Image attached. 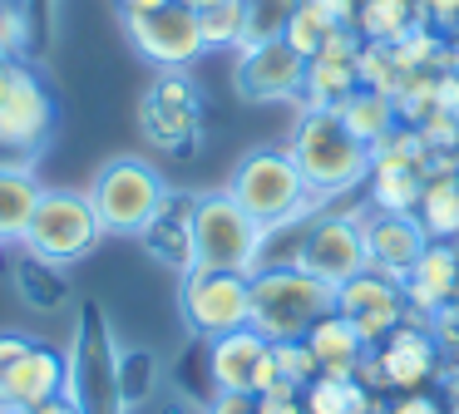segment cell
Returning a JSON list of instances; mask_svg holds the SVG:
<instances>
[{
    "mask_svg": "<svg viewBox=\"0 0 459 414\" xmlns=\"http://www.w3.org/2000/svg\"><path fill=\"white\" fill-rule=\"evenodd\" d=\"M287 153L297 158L301 177H307V187L321 203L370 183V148L341 124L336 108H301Z\"/></svg>",
    "mask_w": 459,
    "mask_h": 414,
    "instance_id": "1",
    "label": "cell"
},
{
    "mask_svg": "<svg viewBox=\"0 0 459 414\" xmlns=\"http://www.w3.org/2000/svg\"><path fill=\"white\" fill-rule=\"evenodd\" d=\"M228 193L238 197L242 212H247L252 222H262L267 232H281V227L301 222L311 207H326L307 187V177H301L297 158H291L287 148H252V153H242L238 168H232V177H228Z\"/></svg>",
    "mask_w": 459,
    "mask_h": 414,
    "instance_id": "2",
    "label": "cell"
},
{
    "mask_svg": "<svg viewBox=\"0 0 459 414\" xmlns=\"http://www.w3.org/2000/svg\"><path fill=\"white\" fill-rule=\"evenodd\" d=\"M336 311V291L301 272L297 262H272L252 272V331L277 341H307L321 315Z\"/></svg>",
    "mask_w": 459,
    "mask_h": 414,
    "instance_id": "3",
    "label": "cell"
},
{
    "mask_svg": "<svg viewBox=\"0 0 459 414\" xmlns=\"http://www.w3.org/2000/svg\"><path fill=\"white\" fill-rule=\"evenodd\" d=\"M65 394L80 404V414H124V390H119V345L109 335V315L100 301H80V325L74 345L65 355Z\"/></svg>",
    "mask_w": 459,
    "mask_h": 414,
    "instance_id": "4",
    "label": "cell"
},
{
    "mask_svg": "<svg viewBox=\"0 0 459 414\" xmlns=\"http://www.w3.org/2000/svg\"><path fill=\"white\" fill-rule=\"evenodd\" d=\"M267 237L272 232L242 212L228 187L193 197V256H198V266L252 276L267 262Z\"/></svg>",
    "mask_w": 459,
    "mask_h": 414,
    "instance_id": "5",
    "label": "cell"
},
{
    "mask_svg": "<svg viewBox=\"0 0 459 414\" xmlns=\"http://www.w3.org/2000/svg\"><path fill=\"white\" fill-rule=\"evenodd\" d=\"M90 203L100 212L104 232L139 237L153 222V212L169 203V183L143 158H109L90 183Z\"/></svg>",
    "mask_w": 459,
    "mask_h": 414,
    "instance_id": "6",
    "label": "cell"
},
{
    "mask_svg": "<svg viewBox=\"0 0 459 414\" xmlns=\"http://www.w3.org/2000/svg\"><path fill=\"white\" fill-rule=\"evenodd\" d=\"M100 237H104V222H100V212H94L90 193L55 187V193H40L21 246L35 256H50V262L70 266V262H80V256H90L94 246H100Z\"/></svg>",
    "mask_w": 459,
    "mask_h": 414,
    "instance_id": "7",
    "label": "cell"
},
{
    "mask_svg": "<svg viewBox=\"0 0 459 414\" xmlns=\"http://www.w3.org/2000/svg\"><path fill=\"white\" fill-rule=\"evenodd\" d=\"M178 306H183V321L203 341L242 331V325H252V276L193 266L188 276H178Z\"/></svg>",
    "mask_w": 459,
    "mask_h": 414,
    "instance_id": "8",
    "label": "cell"
},
{
    "mask_svg": "<svg viewBox=\"0 0 459 414\" xmlns=\"http://www.w3.org/2000/svg\"><path fill=\"white\" fill-rule=\"evenodd\" d=\"M139 128L159 153H188L203 134V94L183 69H163L139 99Z\"/></svg>",
    "mask_w": 459,
    "mask_h": 414,
    "instance_id": "9",
    "label": "cell"
},
{
    "mask_svg": "<svg viewBox=\"0 0 459 414\" xmlns=\"http://www.w3.org/2000/svg\"><path fill=\"white\" fill-rule=\"evenodd\" d=\"M55 128V99L50 89L35 79L30 65L15 59V74H11V89L0 99V163L11 168H30V158L45 148Z\"/></svg>",
    "mask_w": 459,
    "mask_h": 414,
    "instance_id": "10",
    "label": "cell"
},
{
    "mask_svg": "<svg viewBox=\"0 0 459 414\" xmlns=\"http://www.w3.org/2000/svg\"><path fill=\"white\" fill-rule=\"evenodd\" d=\"M360 212H366V207H356V212H326V217H316V222L301 232V242H297V266H301V272H311L316 281H326L331 291H336L341 281H351V276L370 272Z\"/></svg>",
    "mask_w": 459,
    "mask_h": 414,
    "instance_id": "11",
    "label": "cell"
},
{
    "mask_svg": "<svg viewBox=\"0 0 459 414\" xmlns=\"http://www.w3.org/2000/svg\"><path fill=\"white\" fill-rule=\"evenodd\" d=\"M124 30H129L134 49L159 69H188L193 59L208 49L203 25H198V10L183 5V0H169V5L149 10V15H129Z\"/></svg>",
    "mask_w": 459,
    "mask_h": 414,
    "instance_id": "12",
    "label": "cell"
},
{
    "mask_svg": "<svg viewBox=\"0 0 459 414\" xmlns=\"http://www.w3.org/2000/svg\"><path fill=\"white\" fill-rule=\"evenodd\" d=\"M301 79H307V59L287 45V35L247 45L238 55L232 84L247 104H281V99H301Z\"/></svg>",
    "mask_w": 459,
    "mask_h": 414,
    "instance_id": "13",
    "label": "cell"
},
{
    "mask_svg": "<svg viewBox=\"0 0 459 414\" xmlns=\"http://www.w3.org/2000/svg\"><path fill=\"white\" fill-rule=\"evenodd\" d=\"M208 375L212 390H242V394H262L267 384H277V355L272 341L257 335L252 325L208 341Z\"/></svg>",
    "mask_w": 459,
    "mask_h": 414,
    "instance_id": "14",
    "label": "cell"
},
{
    "mask_svg": "<svg viewBox=\"0 0 459 414\" xmlns=\"http://www.w3.org/2000/svg\"><path fill=\"white\" fill-rule=\"evenodd\" d=\"M336 311L356 325L366 350H376V345L405 321V291H400V281H390V276H380V272H360V276H351V281L336 286Z\"/></svg>",
    "mask_w": 459,
    "mask_h": 414,
    "instance_id": "15",
    "label": "cell"
},
{
    "mask_svg": "<svg viewBox=\"0 0 459 414\" xmlns=\"http://www.w3.org/2000/svg\"><path fill=\"white\" fill-rule=\"evenodd\" d=\"M360 232H366L370 272L390 276V281H405L429 246V232L420 227L415 212H370L366 207V212H360Z\"/></svg>",
    "mask_w": 459,
    "mask_h": 414,
    "instance_id": "16",
    "label": "cell"
},
{
    "mask_svg": "<svg viewBox=\"0 0 459 414\" xmlns=\"http://www.w3.org/2000/svg\"><path fill=\"white\" fill-rule=\"evenodd\" d=\"M376 355H380V370H385V384L400 390V394L425 390V384L439 375V360H445L439 345L429 341V331L420 321H400L395 331L376 345Z\"/></svg>",
    "mask_w": 459,
    "mask_h": 414,
    "instance_id": "17",
    "label": "cell"
},
{
    "mask_svg": "<svg viewBox=\"0 0 459 414\" xmlns=\"http://www.w3.org/2000/svg\"><path fill=\"white\" fill-rule=\"evenodd\" d=\"M455 286H459V242H429L425 256L415 262V272L400 281V291H405V321L425 325L455 296Z\"/></svg>",
    "mask_w": 459,
    "mask_h": 414,
    "instance_id": "18",
    "label": "cell"
},
{
    "mask_svg": "<svg viewBox=\"0 0 459 414\" xmlns=\"http://www.w3.org/2000/svg\"><path fill=\"white\" fill-rule=\"evenodd\" d=\"M139 242L149 246V256H159L169 272L188 276L198 266L193 256V193H169V203L153 212V222L139 232Z\"/></svg>",
    "mask_w": 459,
    "mask_h": 414,
    "instance_id": "19",
    "label": "cell"
},
{
    "mask_svg": "<svg viewBox=\"0 0 459 414\" xmlns=\"http://www.w3.org/2000/svg\"><path fill=\"white\" fill-rule=\"evenodd\" d=\"M65 375H70L65 355L40 345V341H30V350L21 355L11 384H5V410H35V404L65 394Z\"/></svg>",
    "mask_w": 459,
    "mask_h": 414,
    "instance_id": "20",
    "label": "cell"
},
{
    "mask_svg": "<svg viewBox=\"0 0 459 414\" xmlns=\"http://www.w3.org/2000/svg\"><path fill=\"white\" fill-rule=\"evenodd\" d=\"M307 345H311V355H316L321 375H331V380H356V365H360V355H366V341H360L356 325H351L341 311L321 315V321L307 331Z\"/></svg>",
    "mask_w": 459,
    "mask_h": 414,
    "instance_id": "21",
    "label": "cell"
},
{
    "mask_svg": "<svg viewBox=\"0 0 459 414\" xmlns=\"http://www.w3.org/2000/svg\"><path fill=\"white\" fill-rule=\"evenodd\" d=\"M11 276H15V291H21V301L30 306V311H60V306L74 301L70 276H65V266L50 262V256L21 252L11 266Z\"/></svg>",
    "mask_w": 459,
    "mask_h": 414,
    "instance_id": "22",
    "label": "cell"
},
{
    "mask_svg": "<svg viewBox=\"0 0 459 414\" xmlns=\"http://www.w3.org/2000/svg\"><path fill=\"white\" fill-rule=\"evenodd\" d=\"M360 89L356 79V59H307V79H301V108H341L351 94Z\"/></svg>",
    "mask_w": 459,
    "mask_h": 414,
    "instance_id": "23",
    "label": "cell"
},
{
    "mask_svg": "<svg viewBox=\"0 0 459 414\" xmlns=\"http://www.w3.org/2000/svg\"><path fill=\"white\" fill-rule=\"evenodd\" d=\"M45 187L35 183L30 168H11L0 163V242H21L25 227L35 217V203H40Z\"/></svg>",
    "mask_w": 459,
    "mask_h": 414,
    "instance_id": "24",
    "label": "cell"
},
{
    "mask_svg": "<svg viewBox=\"0 0 459 414\" xmlns=\"http://www.w3.org/2000/svg\"><path fill=\"white\" fill-rule=\"evenodd\" d=\"M336 114H341V124H346V128H351V134H356L366 148H376L380 138H385L390 128L400 124L395 99H390V94H380V89H356V94H351L346 104L336 108Z\"/></svg>",
    "mask_w": 459,
    "mask_h": 414,
    "instance_id": "25",
    "label": "cell"
},
{
    "mask_svg": "<svg viewBox=\"0 0 459 414\" xmlns=\"http://www.w3.org/2000/svg\"><path fill=\"white\" fill-rule=\"evenodd\" d=\"M415 217L429 242H459V177H425Z\"/></svg>",
    "mask_w": 459,
    "mask_h": 414,
    "instance_id": "26",
    "label": "cell"
},
{
    "mask_svg": "<svg viewBox=\"0 0 459 414\" xmlns=\"http://www.w3.org/2000/svg\"><path fill=\"white\" fill-rule=\"evenodd\" d=\"M410 25H415V0H356V20H351L366 45H395Z\"/></svg>",
    "mask_w": 459,
    "mask_h": 414,
    "instance_id": "27",
    "label": "cell"
},
{
    "mask_svg": "<svg viewBox=\"0 0 459 414\" xmlns=\"http://www.w3.org/2000/svg\"><path fill=\"white\" fill-rule=\"evenodd\" d=\"M301 404L307 414H376L380 400L356 380H331V375H316V380L301 390Z\"/></svg>",
    "mask_w": 459,
    "mask_h": 414,
    "instance_id": "28",
    "label": "cell"
},
{
    "mask_svg": "<svg viewBox=\"0 0 459 414\" xmlns=\"http://www.w3.org/2000/svg\"><path fill=\"white\" fill-rule=\"evenodd\" d=\"M420 193H425V173H410V168L370 173V212H415Z\"/></svg>",
    "mask_w": 459,
    "mask_h": 414,
    "instance_id": "29",
    "label": "cell"
},
{
    "mask_svg": "<svg viewBox=\"0 0 459 414\" xmlns=\"http://www.w3.org/2000/svg\"><path fill=\"white\" fill-rule=\"evenodd\" d=\"M385 49H390V59H395V69L405 79L410 74H429V69H445V35H435V30L420 25V20Z\"/></svg>",
    "mask_w": 459,
    "mask_h": 414,
    "instance_id": "30",
    "label": "cell"
},
{
    "mask_svg": "<svg viewBox=\"0 0 459 414\" xmlns=\"http://www.w3.org/2000/svg\"><path fill=\"white\" fill-rule=\"evenodd\" d=\"M425 163H429V148H425V138H420L415 124H395L376 148H370V173H376V168H410V173H425Z\"/></svg>",
    "mask_w": 459,
    "mask_h": 414,
    "instance_id": "31",
    "label": "cell"
},
{
    "mask_svg": "<svg viewBox=\"0 0 459 414\" xmlns=\"http://www.w3.org/2000/svg\"><path fill=\"white\" fill-rule=\"evenodd\" d=\"M198 25L208 49H247V0H218L198 10Z\"/></svg>",
    "mask_w": 459,
    "mask_h": 414,
    "instance_id": "32",
    "label": "cell"
},
{
    "mask_svg": "<svg viewBox=\"0 0 459 414\" xmlns=\"http://www.w3.org/2000/svg\"><path fill=\"white\" fill-rule=\"evenodd\" d=\"M356 79H360V89H380V94H390V99L405 89V74L395 69L390 49L385 45H366V39H360V49H356Z\"/></svg>",
    "mask_w": 459,
    "mask_h": 414,
    "instance_id": "33",
    "label": "cell"
},
{
    "mask_svg": "<svg viewBox=\"0 0 459 414\" xmlns=\"http://www.w3.org/2000/svg\"><path fill=\"white\" fill-rule=\"evenodd\" d=\"M331 30H336V25H331L326 15H316L311 5H301V0H297V5H291V20H287V30H281V35H287V45L297 49L301 59H311L321 45H326Z\"/></svg>",
    "mask_w": 459,
    "mask_h": 414,
    "instance_id": "34",
    "label": "cell"
},
{
    "mask_svg": "<svg viewBox=\"0 0 459 414\" xmlns=\"http://www.w3.org/2000/svg\"><path fill=\"white\" fill-rule=\"evenodd\" d=\"M159 384V360L149 350H129L119 355V390H124V404H143Z\"/></svg>",
    "mask_w": 459,
    "mask_h": 414,
    "instance_id": "35",
    "label": "cell"
},
{
    "mask_svg": "<svg viewBox=\"0 0 459 414\" xmlns=\"http://www.w3.org/2000/svg\"><path fill=\"white\" fill-rule=\"evenodd\" d=\"M272 355H277V380L297 384V390H307V384L321 375V365H316V355H311L307 341H277Z\"/></svg>",
    "mask_w": 459,
    "mask_h": 414,
    "instance_id": "36",
    "label": "cell"
},
{
    "mask_svg": "<svg viewBox=\"0 0 459 414\" xmlns=\"http://www.w3.org/2000/svg\"><path fill=\"white\" fill-rule=\"evenodd\" d=\"M435 74H439V69H429V74H410V79H405V89L395 94L400 124H425V118L435 114Z\"/></svg>",
    "mask_w": 459,
    "mask_h": 414,
    "instance_id": "37",
    "label": "cell"
},
{
    "mask_svg": "<svg viewBox=\"0 0 459 414\" xmlns=\"http://www.w3.org/2000/svg\"><path fill=\"white\" fill-rule=\"evenodd\" d=\"M25 49H35V25H30V10L15 5V0H0V55L21 59Z\"/></svg>",
    "mask_w": 459,
    "mask_h": 414,
    "instance_id": "38",
    "label": "cell"
},
{
    "mask_svg": "<svg viewBox=\"0 0 459 414\" xmlns=\"http://www.w3.org/2000/svg\"><path fill=\"white\" fill-rule=\"evenodd\" d=\"M291 5H297V0H247V45L277 39L291 20Z\"/></svg>",
    "mask_w": 459,
    "mask_h": 414,
    "instance_id": "39",
    "label": "cell"
},
{
    "mask_svg": "<svg viewBox=\"0 0 459 414\" xmlns=\"http://www.w3.org/2000/svg\"><path fill=\"white\" fill-rule=\"evenodd\" d=\"M425 331H429V341L439 345V355H445V360H459V296H449V301L429 315Z\"/></svg>",
    "mask_w": 459,
    "mask_h": 414,
    "instance_id": "40",
    "label": "cell"
},
{
    "mask_svg": "<svg viewBox=\"0 0 459 414\" xmlns=\"http://www.w3.org/2000/svg\"><path fill=\"white\" fill-rule=\"evenodd\" d=\"M420 138H425L429 153H459V114H429L425 124H415Z\"/></svg>",
    "mask_w": 459,
    "mask_h": 414,
    "instance_id": "41",
    "label": "cell"
},
{
    "mask_svg": "<svg viewBox=\"0 0 459 414\" xmlns=\"http://www.w3.org/2000/svg\"><path fill=\"white\" fill-rule=\"evenodd\" d=\"M25 10H30V25H35V49L50 55L55 30H60V0H25Z\"/></svg>",
    "mask_w": 459,
    "mask_h": 414,
    "instance_id": "42",
    "label": "cell"
},
{
    "mask_svg": "<svg viewBox=\"0 0 459 414\" xmlns=\"http://www.w3.org/2000/svg\"><path fill=\"white\" fill-rule=\"evenodd\" d=\"M415 20L429 25L435 35H455L459 30V0H415Z\"/></svg>",
    "mask_w": 459,
    "mask_h": 414,
    "instance_id": "43",
    "label": "cell"
},
{
    "mask_svg": "<svg viewBox=\"0 0 459 414\" xmlns=\"http://www.w3.org/2000/svg\"><path fill=\"white\" fill-rule=\"evenodd\" d=\"M257 414H307V404H301V390L287 380L267 384V390L257 394Z\"/></svg>",
    "mask_w": 459,
    "mask_h": 414,
    "instance_id": "44",
    "label": "cell"
},
{
    "mask_svg": "<svg viewBox=\"0 0 459 414\" xmlns=\"http://www.w3.org/2000/svg\"><path fill=\"white\" fill-rule=\"evenodd\" d=\"M25 350H30V335H0V410H5V384H11Z\"/></svg>",
    "mask_w": 459,
    "mask_h": 414,
    "instance_id": "45",
    "label": "cell"
},
{
    "mask_svg": "<svg viewBox=\"0 0 459 414\" xmlns=\"http://www.w3.org/2000/svg\"><path fill=\"white\" fill-rule=\"evenodd\" d=\"M203 414H257V394H242V390H212L208 410Z\"/></svg>",
    "mask_w": 459,
    "mask_h": 414,
    "instance_id": "46",
    "label": "cell"
},
{
    "mask_svg": "<svg viewBox=\"0 0 459 414\" xmlns=\"http://www.w3.org/2000/svg\"><path fill=\"white\" fill-rule=\"evenodd\" d=\"M390 414H449V404H439L435 394H425V390H410L390 404Z\"/></svg>",
    "mask_w": 459,
    "mask_h": 414,
    "instance_id": "47",
    "label": "cell"
},
{
    "mask_svg": "<svg viewBox=\"0 0 459 414\" xmlns=\"http://www.w3.org/2000/svg\"><path fill=\"white\" fill-rule=\"evenodd\" d=\"M435 108L439 114H459V74H449V69L435 74Z\"/></svg>",
    "mask_w": 459,
    "mask_h": 414,
    "instance_id": "48",
    "label": "cell"
},
{
    "mask_svg": "<svg viewBox=\"0 0 459 414\" xmlns=\"http://www.w3.org/2000/svg\"><path fill=\"white\" fill-rule=\"evenodd\" d=\"M356 384H366L370 394H376V390H390V384H385V370H380V355H376V350H366V355H360V365H356Z\"/></svg>",
    "mask_w": 459,
    "mask_h": 414,
    "instance_id": "49",
    "label": "cell"
},
{
    "mask_svg": "<svg viewBox=\"0 0 459 414\" xmlns=\"http://www.w3.org/2000/svg\"><path fill=\"white\" fill-rule=\"evenodd\" d=\"M301 5H311L316 15H326L331 25H351V20H356V0H301Z\"/></svg>",
    "mask_w": 459,
    "mask_h": 414,
    "instance_id": "50",
    "label": "cell"
},
{
    "mask_svg": "<svg viewBox=\"0 0 459 414\" xmlns=\"http://www.w3.org/2000/svg\"><path fill=\"white\" fill-rule=\"evenodd\" d=\"M25 414H80V404H74L70 394H55V400L35 404V410H25Z\"/></svg>",
    "mask_w": 459,
    "mask_h": 414,
    "instance_id": "51",
    "label": "cell"
},
{
    "mask_svg": "<svg viewBox=\"0 0 459 414\" xmlns=\"http://www.w3.org/2000/svg\"><path fill=\"white\" fill-rule=\"evenodd\" d=\"M119 5V15L129 20V15H149V10H159V5H169V0H114Z\"/></svg>",
    "mask_w": 459,
    "mask_h": 414,
    "instance_id": "52",
    "label": "cell"
},
{
    "mask_svg": "<svg viewBox=\"0 0 459 414\" xmlns=\"http://www.w3.org/2000/svg\"><path fill=\"white\" fill-rule=\"evenodd\" d=\"M445 69H449V74H459V30H455V35H445Z\"/></svg>",
    "mask_w": 459,
    "mask_h": 414,
    "instance_id": "53",
    "label": "cell"
},
{
    "mask_svg": "<svg viewBox=\"0 0 459 414\" xmlns=\"http://www.w3.org/2000/svg\"><path fill=\"white\" fill-rule=\"evenodd\" d=\"M183 5H193V10H208V5H218V0H183Z\"/></svg>",
    "mask_w": 459,
    "mask_h": 414,
    "instance_id": "54",
    "label": "cell"
},
{
    "mask_svg": "<svg viewBox=\"0 0 459 414\" xmlns=\"http://www.w3.org/2000/svg\"><path fill=\"white\" fill-rule=\"evenodd\" d=\"M0 414H25V410H0Z\"/></svg>",
    "mask_w": 459,
    "mask_h": 414,
    "instance_id": "55",
    "label": "cell"
},
{
    "mask_svg": "<svg viewBox=\"0 0 459 414\" xmlns=\"http://www.w3.org/2000/svg\"><path fill=\"white\" fill-rule=\"evenodd\" d=\"M5 59H11V55H0V65H5Z\"/></svg>",
    "mask_w": 459,
    "mask_h": 414,
    "instance_id": "56",
    "label": "cell"
}]
</instances>
